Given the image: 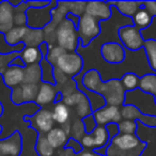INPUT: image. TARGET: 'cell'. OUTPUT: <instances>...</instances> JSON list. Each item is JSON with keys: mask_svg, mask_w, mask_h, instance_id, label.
I'll list each match as a JSON object with an SVG mask.
<instances>
[{"mask_svg": "<svg viewBox=\"0 0 156 156\" xmlns=\"http://www.w3.org/2000/svg\"><path fill=\"white\" fill-rule=\"evenodd\" d=\"M5 86L9 89L23 85L24 81V69L17 66H8L1 75Z\"/></svg>", "mask_w": 156, "mask_h": 156, "instance_id": "ac0fdd59", "label": "cell"}, {"mask_svg": "<svg viewBox=\"0 0 156 156\" xmlns=\"http://www.w3.org/2000/svg\"><path fill=\"white\" fill-rule=\"evenodd\" d=\"M81 121H83V123L86 134L92 133V130L96 127V123H95V121H94V118L92 115H87V117H85Z\"/></svg>", "mask_w": 156, "mask_h": 156, "instance_id": "74e56055", "label": "cell"}, {"mask_svg": "<svg viewBox=\"0 0 156 156\" xmlns=\"http://www.w3.org/2000/svg\"><path fill=\"white\" fill-rule=\"evenodd\" d=\"M57 7V1L52 0L47 7L28 8L26 10L27 27L30 29L43 30L51 22V10Z\"/></svg>", "mask_w": 156, "mask_h": 156, "instance_id": "ba28073f", "label": "cell"}, {"mask_svg": "<svg viewBox=\"0 0 156 156\" xmlns=\"http://www.w3.org/2000/svg\"><path fill=\"white\" fill-rule=\"evenodd\" d=\"M14 7L9 1H0V33H5L14 27Z\"/></svg>", "mask_w": 156, "mask_h": 156, "instance_id": "d6986e66", "label": "cell"}, {"mask_svg": "<svg viewBox=\"0 0 156 156\" xmlns=\"http://www.w3.org/2000/svg\"><path fill=\"white\" fill-rule=\"evenodd\" d=\"M41 77L42 73L40 65H29V66H26L24 69V81H23V83H26V85H40L42 83Z\"/></svg>", "mask_w": 156, "mask_h": 156, "instance_id": "603a6c76", "label": "cell"}, {"mask_svg": "<svg viewBox=\"0 0 156 156\" xmlns=\"http://www.w3.org/2000/svg\"><path fill=\"white\" fill-rule=\"evenodd\" d=\"M57 93L58 91L56 85L41 83L39 85V92L34 103L40 108H48V106L52 107Z\"/></svg>", "mask_w": 156, "mask_h": 156, "instance_id": "e0dca14e", "label": "cell"}, {"mask_svg": "<svg viewBox=\"0 0 156 156\" xmlns=\"http://www.w3.org/2000/svg\"><path fill=\"white\" fill-rule=\"evenodd\" d=\"M64 147H66V149L73 150V152L75 154H79L83 150V145H81V143L79 142V141H78L77 139L73 138V137H69Z\"/></svg>", "mask_w": 156, "mask_h": 156, "instance_id": "8d00e7d4", "label": "cell"}, {"mask_svg": "<svg viewBox=\"0 0 156 156\" xmlns=\"http://www.w3.org/2000/svg\"><path fill=\"white\" fill-rule=\"evenodd\" d=\"M51 113L55 123L59 124L62 127L71 122V120H69L71 119V111H69V107L62 101L54 104L51 109Z\"/></svg>", "mask_w": 156, "mask_h": 156, "instance_id": "7402d4cb", "label": "cell"}, {"mask_svg": "<svg viewBox=\"0 0 156 156\" xmlns=\"http://www.w3.org/2000/svg\"><path fill=\"white\" fill-rule=\"evenodd\" d=\"M55 40L57 42V46L64 49L65 51L75 52L79 45L77 27L71 20L64 18L55 31Z\"/></svg>", "mask_w": 156, "mask_h": 156, "instance_id": "277c9868", "label": "cell"}, {"mask_svg": "<svg viewBox=\"0 0 156 156\" xmlns=\"http://www.w3.org/2000/svg\"><path fill=\"white\" fill-rule=\"evenodd\" d=\"M8 66H17V67L25 69V67H26V65H25L24 61L22 60V58H20V55H18V56H16L15 58H14L13 60H12L11 62L8 64Z\"/></svg>", "mask_w": 156, "mask_h": 156, "instance_id": "7bdbcfd3", "label": "cell"}, {"mask_svg": "<svg viewBox=\"0 0 156 156\" xmlns=\"http://www.w3.org/2000/svg\"><path fill=\"white\" fill-rule=\"evenodd\" d=\"M46 138L49 144L57 151L65 147L69 137L62 127H54L46 134Z\"/></svg>", "mask_w": 156, "mask_h": 156, "instance_id": "44dd1931", "label": "cell"}, {"mask_svg": "<svg viewBox=\"0 0 156 156\" xmlns=\"http://www.w3.org/2000/svg\"><path fill=\"white\" fill-rule=\"evenodd\" d=\"M25 48V44L20 42L17 45H10L5 42V34L0 33V56H8L12 54H20Z\"/></svg>", "mask_w": 156, "mask_h": 156, "instance_id": "836d02e7", "label": "cell"}, {"mask_svg": "<svg viewBox=\"0 0 156 156\" xmlns=\"http://www.w3.org/2000/svg\"><path fill=\"white\" fill-rule=\"evenodd\" d=\"M23 151V136L20 130H14L8 138L0 140V155L20 156Z\"/></svg>", "mask_w": 156, "mask_h": 156, "instance_id": "5bb4252c", "label": "cell"}, {"mask_svg": "<svg viewBox=\"0 0 156 156\" xmlns=\"http://www.w3.org/2000/svg\"><path fill=\"white\" fill-rule=\"evenodd\" d=\"M2 115H3V106H2V104H1V102H0V118H1Z\"/></svg>", "mask_w": 156, "mask_h": 156, "instance_id": "f6af8a7d", "label": "cell"}, {"mask_svg": "<svg viewBox=\"0 0 156 156\" xmlns=\"http://www.w3.org/2000/svg\"><path fill=\"white\" fill-rule=\"evenodd\" d=\"M106 127V130L108 133V141L110 143V141L112 140V138H115L118 134H119V128H118V124L115 123H111L108 124V125L105 126Z\"/></svg>", "mask_w": 156, "mask_h": 156, "instance_id": "ab89813d", "label": "cell"}, {"mask_svg": "<svg viewBox=\"0 0 156 156\" xmlns=\"http://www.w3.org/2000/svg\"><path fill=\"white\" fill-rule=\"evenodd\" d=\"M100 23V20L86 13H83L79 17V22L77 25V33L80 40L81 46L83 48L89 47L92 42L101 35L102 28H101Z\"/></svg>", "mask_w": 156, "mask_h": 156, "instance_id": "8992f818", "label": "cell"}, {"mask_svg": "<svg viewBox=\"0 0 156 156\" xmlns=\"http://www.w3.org/2000/svg\"><path fill=\"white\" fill-rule=\"evenodd\" d=\"M28 29V27H13L5 34V42L10 45H17L24 41Z\"/></svg>", "mask_w": 156, "mask_h": 156, "instance_id": "f1b7e54d", "label": "cell"}, {"mask_svg": "<svg viewBox=\"0 0 156 156\" xmlns=\"http://www.w3.org/2000/svg\"><path fill=\"white\" fill-rule=\"evenodd\" d=\"M118 128H119V134H136L138 122L134 120H122L118 123Z\"/></svg>", "mask_w": 156, "mask_h": 156, "instance_id": "e575fe53", "label": "cell"}, {"mask_svg": "<svg viewBox=\"0 0 156 156\" xmlns=\"http://www.w3.org/2000/svg\"><path fill=\"white\" fill-rule=\"evenodd\" d=\"M147 147L137 134H118L110 141L105 156H141Z\"/></svg>", "mask_w": 156, "mask_h": 156, "instance_id": "3957f363", "label": "cell"}, {"mask_svg": "<svg viewBox=\"0 0 156 156\" xmlns=\"http://www.w3.org/2000/svg\"><path fill=\"white\" fill-rule=\"evenodd\" d=\"M2 125H0V135H1V132H2Z\"/></svg>", "mask_w": 156, "mask_h": 156, "instance_id": "bcb514c9", "label": "cell"}, {"mask_svg": "<svg viewBox=\"0 0 156 156\" xmlns=\"http://www.w3.org/2000/svg\"><path fill=\"white\" fill-rule=\"evenodd\" d=\"M147 57V61L149 63V67L153 73L156 74V40L147 39L144 40L143 48Z\"/></svg>", "mask_w": 156, "mask_h": 156, "instance_id": "4316f807", "label": "cell"}, {"mask_svg": "<svg viewBox=\"0 0 156 156\" xmlns=\"http://www.w3.org/2000/svg\"><path fill=\"white\" fill-rule=\"evenodd\" d=\"M76 156H103V155H100V154H98L95 151H93V150L83 149L79 154H76Z\"/></svg>", "mask_w": 156, "mask_h": 156, "instance_id": "ee69618b", "label": "cell"}, {"mask_svg": "<svg viewBox=\"0 0 156 156\" xmlns=\"http://www.w3.org/2000/svg\"><path fill=\"white\" fill-rule=\"evenodd\" d=\"M87 1H57V7L51 10V22L43 29L45 42L48 44L55 43V31L61 22L69 13L80 17L85 13Z\"/></svg>", "mask_w": 156, "mask_h": 156, "instance_id": "7a4b0ae2", "label": "cell"}, {"mask_svg": "<svg viewBox=\"0 0 156 156\" xmlns=\"http://www.w3.org/2000/svg\"><path fill=\"white\" fill-rule=\"evenodd\" d=\"M51 109L52 108H40V110L33 115H25L23 121L29 124V127L34 129L39 135H46L55 127Z\"/></svg>", "mask_w": 156, "mask_h": 156, "instance_id": "9c48e42d", "label": "cell"}, {"mask_svg": "<svg viewBox=\"0 0 156 156\" xmlns=\"http://www.w3.org/2000/svg\"><path fill=\"white\" fill-rule=\"evenodd\" d=\"M0 156H1V155H0Z\"/></svg>", "mask_w": 156, "mask_h": 156, "instance_id": "c3c4849f", "label": "cell"}, {"mask_svg": "<svg viewBox=\"0 0 156 156\" xmlns=\"http://www.w3.org/2000/svg\"><path fill=\"white\" fill-rule=\"evenodd\" d=\"M122 86H123L125 92L134 91L139 88V81H140V76L137 75L134 72H126L120 77Z\"/></svg>", "mask_w": 156, "mask_h": 156, "instance_id": "4dcf8cb0", "label": "cell"}, {"mask_svg": "<svg viewBox=\"0 0 156 156\" xmlns=\"http://www.w3.org/2000/svg\"><path fill=\"white\" fill-rule=\"evenodd\" d=\"M118 37L120 44L129 51H138L142 49L144 45V39L141 31L134 25H126L118 28Z\"/></svg>", "mask_w": 156, "mask_h": 156, "instance_id": "30bf717a", "label": "cell"}, {"mask_svg": "<svg viewBox=\"0 0 156 156\" xmlns=\"http://www.w3.org/2000/svg\"><path fill=\"white\" fill-rule=\"evenodd\" d=\"M154 102H155V105H156V95L154 96Z\"/></svg>", "mask_w": 156, "mask_h": 156, "instance_id": "7dc6e473", "label": "cell"}, {"mask_svg": "<svg viewBox=\"0 0 156 156\" xmlns=\"http://www.w3.org/2000/svg\"><path fill=\"white\" fill-rule=\"evenodd\" d=\"M92 115H93L96 125L98 126H106L111 123L118 124L122 121L121 106L105 105L102 108L93 111Z\"/></svg>", "mask_w": 156, "mask_h": 156, "instance_id": "4fadbf2b", "label": "cell"}, {"mask_svg": "<svg viewBox=\"0 0 156 156\" xmlns=\"http://www.w3.org/2000/svg\"><path fill=\"white\" fill-rule=\"evenodd\" d=\"M139 90L147 94L156 95V74L155 73H147L140 77L139 81Z\"/></svg>", "mask_w": 156, "mask_h": 156, "instance_id": "d4e9b609", "label": "cell"}, {"mask_svg": "<svg viewBox=\"0 0 156 156\" xmlns=\"http://www.w3.org/2000/svg\"><path fill=\"white\" fill-rule=\"evenodd\" d=\"M123 105H132L136 107L142 115L156 117V105L154 102V96L144 93L139 89L125 92Z\"/></svg>", "mask_w": 156, "mask_h": 156, "instance_id": "52a82bcc", "label": "cell"}, {"mask_svg": "<svg viewBox=\"0 0 156 156\" xmlns=\"http://www.w3.org/2000/svg\"><path fill=\"white\" fill-rule=\"evenodd\" d=\"M34 151L37 156H52L56 150L49 144L46 135H39L35 141Z\"/></svg>", "mask_w": 156, "mask_h": 156, "instance_id": "f546056e", "label": "cell"}, {"mask_svg": "<svg viewBox=\"0 0 156 156\" xmlns=\"http://www.w3.org/2000/svg\"><path fill=\"white\" fill-rule=\"evenodd\" d=\"M132 20H133V25H134L137 29L142 31L151 26L152 23H153V17L147 13L144 8L141 7L140 9L138 10V12L132 17Z\"/></svg>", "mask_w": 156, "mask_h": 156, "instance_id": "cb8c5ba5", "label": "cell"}, {"mask_svg": "<svg viewBox=\"0 0 156 156\" xmlns=\"http://www.w3.org/2000/svg\"><path fill=\"white\" fill-rule=\"evenodd\" d=\"M85 13L100 22H107L111 18V8L108 1H87Z\"/></svg>", "mask_w": 156, "mask_h": 156, "instance_id": "2e32d148", "label": "cell"}, {"mask_svg": "<svg viewBox=\"0 0 156 156\" xmlns=\"http://www.w3.org/2000/svg\"><path fill=\"white\" fill-rule=\"evenodd\" d=\"M52 156H76V154L73 152V150L63 147V149L57 150Z\"/></svg>", "mask_w": 156, "mask_h": 156, "instance_id": "60d3db41", "label": "cell"}, {"mask_svg": "<svg viewBox=\"0 0 156 156\" xmlns=\"http://www.w3.org/2000/svg\"><path fill=\"white\" fill-rule=\"evenodd\" d=\"M52 66L58 69L64 76L69 78H74L79 75L83 69V57L77 52L63 51L56 60L50 62Z\"/></svg>", "mask_w": 156, "mask_h": 156, "instance_id": "5b68a950", "label": "cell"}, {"mask_svg": "<svg viewBox=\"0 0 156 156\" xmlns=\"http://www.w3.org/2000/svg\"><path fill=\"white\" fill-rule=\"evenodd\" d=\"M108 5L115 7L122 16L132 18L142 7V1H108Z\"/></svg>", "mask_w": 156, "mask_h": 156, "instance_id": "ffe728a7", "label": "cell"}, {"mask_svg": "<svg viewBox=\"0 0 156 156\" xmlns=\"http://www.w3.org/2000/svg\"><path fill=\"white\" fill-rule=\"evenodd\" d=\"M83 86L88 91L98 93L106 102V105L122 106L124 103L125 90L120 79L110 78L103 81L102 75L96 69H90L83 75Z\"/></svg>", "mask_w": 156, "mask_h": 156, "instance_id": "6da1fadb", "label": "cell"}, {"mask_svg": "<svg viewBox=\"0 0 156 156\" xmlns=\"http://www.w3.org/2000/svg\"><path fill=\"white\" fill-rule=\"evenodd\" d=\"M13 24L14 27H27L26 12H14Z\"/></svg>", "mask_w": 156, "mask_h": 156, "instance_id": "d590c367", "label": "cell"}, {"mask_svg": "<svg viewBox=\"0 0 156 156\" xmlns=\"http://www.w3.org/2000/svg\"><path fill=\"white\" fill-rule=\"evenodd\" d=\"M28 8H44L47 7L50 1H26Z\"/></svg>", "mask_w": 156, "mask_h": 156, "instance_id": "b9f144b4", "label": "cell"}, {"mask_svg": "<svg viewBox=\"0 0 156 156\" xmlns=\"http://www.w3.org/2000/svg\"><path fill=\"white\" fill-rule=\"evenodd\" d=\"M43 42H45V34L43 30L29 28L23 43L25 44V47H39Z\"/></svg>", "mask_w": 156, "mask_h": 156, "instance_id": "83f0119b", "label": "cell"}, {"mask_svg": "<svg viewBox=\"0 0 156 156\" xmlns=\"http://www.w3.org/2000/svg\"><path fill=\"white\" fill-rule=\"evenodd\" d=\"M62 102L69 107L71 115H77V119L83 120L85 117L92 115L91 106L88 98L85 93L77 90L69 95H66L62 98Z\"/></svg>", "mask_w": 156, "mask_h": 156, "instance_id": "8fae6325", "label": "cell"}, {"mask_svg": "<svg viewBox=\"0 0 156 156\" xmlns=\"http://www.w3.org/2000/svg\"><path fill=\"white\" fill-rule=\"evenodd\" d=\"M20 57L24 61L26 66L39 64L40 61L42 60V54L39 47H25L20 54Z\"/></svg>", "mask_w": 156, "mask_h": 156, "instance_id": "484cf974", "label": "cell"}, {"mask_svg": "<svg viewBox=\"0 0 156 156\" xmlns=\"http://www.w3.org/2000/svg\"><path fill=\"white\" fill-rule=\"evenodd\" d=\"M20 90H22L23 105L35 102L37 92H39V85H26V83H23V85H20Z\"/></svg>", "mask_w": 156, "mask_h": 156, "instance_id": "d6a6232c", "label": "cell"}, {"mask_svg": "<svg viewBox=\"0 0 156 156\" xmlns=\"http://www.w3.org/2000/svg\"><path fill=\"white\" fill-rule=\"evenodd\" d=\"M39 65H40V67H41L42 83L56 85V80H55V78H54V66H52L51 63H50L45 57H42V60L40 61Z\"/></svg>", "mask_w": 156, "mask_h": 156, "instance_id": "1f68e13d", "label": "cell"}, {"mask_svg": "<svg viewBox=\"0 0 156 156\" xmlns=\"http://www.w3.org/2000/svg\"><path fill=\"white\" fill-rule=\"evenodd\" d=\"M103 60L109 64H120L126 58V49L119 42H106L100 48Z\"/></svg>", "mask_w": 156, "mask_h": 156, "instance_id": "7c38bea8", "label": "cell"}, {"mask_svg": "<svg viewBox=\"0 0 156 156\" xmlns=\"http://www.w3.org/2000/svg\"><path fill=\"white\" fill-rule=\"evenodd\" d=\"M142 7L152 17H156V1H142Z\"/></svg>", "mask_w": 156, "mask_h": 156, "instance_id": "f35d334b", "label": "cell"}, {"mask_svg": "<svg viewBox=\"0 0 156 156\" xmlns=\"http://www.w3.org/2000/svg\"><path fill=\"white\" fill-rule=\"evenodd\" d=\"M122 120H134L147 127H156V117L142 115L136 107L132 105H122L121 106Z\"/></svg>", "mask_w": 156, "mask_h": 156, "instance_id": "9a60e30c", "label": "cell"}]
</instances>
